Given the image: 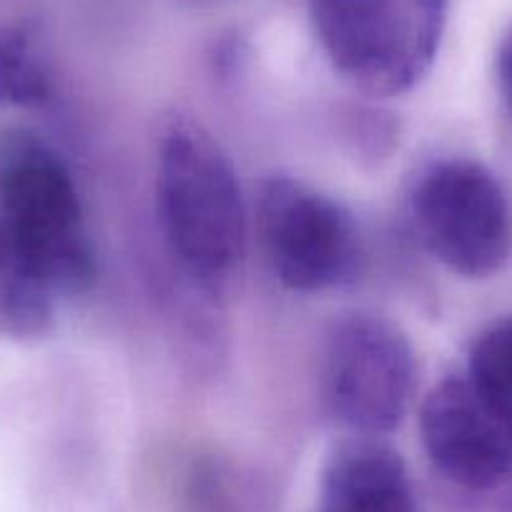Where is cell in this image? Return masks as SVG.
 <instances>
[{
    "instance_id": "1",
    "label": "cell",
    "mask_w": 512,
    "mask_h": 512,
    "mask_svg": "<svg viewBox=\"0 0 512 512\" xmlns=\"http://www.w3.org/2000/svg\"><path fill=\"white\" fill-rule=\"evenodd\" d=\"M156 201L164 234L181 264L206 287L224 282L246 251L239 174L204 123L174 116L156 161Z\"/></svg>"
},
{
    "instance_id": "2",
    "label": "cell",
    "mask_w": 512,
    "mask_h": 512,
    "mask_svg": "<svg viewBox=\"0 0 512 512\" xmlns=\"http://www.w3.org/2000/svg\"><path fill=\"white\" fill-rule=\"evenodd\" d=\"M0 216L53 294H81L96 279L78 186L63 156L36 131L0 134Z\"/></svg>"
},
{
    "instance_id": "3",
    "label": "cell",
    "mask_w": 512,
    "mask_h": 512,
    "mask_svg": "<svg viewBox=\"0 0 512 512\" xmlns=\"http://www.w3.org/2000/svg\"><path fill=\"white\" fill-rule=\"evenodd\" d=\"M450 0H309L334 71L364 93L400 96L430 73Z\"/></svg>"
},
{
    "instance_id": "4",
    "label": "cell",
    "mask_w": 512,
    "mask_h": 512,
    "mask_svg": "<svg viewBox=\"0 0 512 512\" xmlns=\"http://www.w3.org/2000/svg\"><path fill=\"white\" fill-rule=\"evenodd\" d=\"M412 221L435 262L465 279H490L510 256V206L502 184L472 159L432 164L412 191Z\"/></svg>"
},
{
    "instance_id": "5",
    "label": "cell",
    "mask_w": 512,
    "mask_h": 512,
    "mask_svg": "<svg viewBox=\"0 0 512 512\" xmlns=\"http://www.w3.org/2000/svg\"><path fill=\"white\" fill-rule=\"evenodd\" d=\"M412 395L415 349L395 322L354 312L334 324L324 352V400L349 435H390Z\"/></svg>"
},
{
    "instance_id": "6",
    "label": "cell",
    "mask_w": 512,
    "mask_h": 512,
    "mask_svg": "<svg viewBox=\"0 0 512 512\" xmlns=\"http://www.w3.org/2000/svg\"><path fill=\"white\" fill-rule=\"evenodd\" d=\"M256 221L279 282L292 292H327L352 282L359 267V229L332 196L292 176L259 189Z\"/></svg>"
},
{
    "instance_id": "7",
    "label": "cell",
    "mask_w": 512,
    "mask_h": 512,
    "mask_svg": "<svg viewBox=\"0 0 512 512\" xmlns=\"http://www.w3.org/2000/svg\"><path fill=\"white\" fill-rule=\"evenodd\" d=\"M420 435L430 462L452 485L492 490L512 472V417L467 372L450 374L427 392Z\"/></svg>"
},
{
    "instance_id": "8",
    "label": "cell",
    "mask_w": 512,
    "mask_h": 512,
    "mask_svg": "<svg viewBox=\"0 0 512 512\" xmlns=\"http://www.w3.org/2000/svg\"><path fill=\"white\" fill-rule=\"evenodd\" d=\"M317 512H417L400 452L384 437L349 435L337 442L319 477Z\"/></svg>"
},
{
    "instance_id": "9",
    "label": "cell",
    "mask_w": 512,
    "mask_h": 512,
    "mask_svg": "<svg viewBox=\"0 0 512 512\" xmlns=\"http://www.w3.org/2000/svg\"><path fill=\"white\" fill-rule=\"evenodd\" d=\"M56 294L28 264L0 216V337L38 339L51 332Z\"/></svg>"
},
{
    "instance_id": "10",
    "label": "cell",
    "mask_w": 512,
    "mask_h": 512,
    "mask_svg": "<svg viewBox=\"0 0 512 512\" xmlns=\"http://www.w3.org/2000/svg\"><path fill=\"white\" fill-rule=\"evenodd\" d=\"M51 76L36 38L21 23H0V108L41 106Z\"/></svg>"
},
{
    "instance_id": "11",
    "label": "cell",
    "mask_w": 512,
    "mask_h": 512,
    "mask_svg": "<svg viewBox=\"0 0 512 512\" xmlns=\"http://www.w3.org/2000/svg\"><path fill=\"white\" fill-rule=\"evenodd\" d=\"M467 374L512 417V319L492 322L472 342Z\"/></svg>"
},
{
    "instance_id": "12",
    "label": "cell",
    "mask_w": 512,
    "mask_h": 512,
    "mask_svg": "<svg viewBox=\"0 0 512 512\" xmlns=\"http://www.w3.org/2000/svg\"><path fill=\"white\" fill-rule=\"evenodd\" d=\"M495 81L502 103L512 113V26L502 33L495 53Z\"/></svg>"
}]
</instances>
